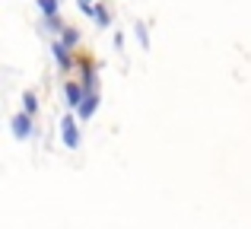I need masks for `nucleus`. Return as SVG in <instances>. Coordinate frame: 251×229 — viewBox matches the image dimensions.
Returning <instances> with one entry per match:
<instances>
[{
	"instance_id": "f257e3e1",
	"label": "nucleus",
	"mask_w": 251,
	"mask_h": 229,
	"mask_svg": "<svg viewBox=\"0 0 251 229\" xmlns=\"http://www.w3.org/2000/svg\"><path fill=\"white\" fill-rule=\"evenodd\" d=\"M51 54H54L57 67H61V74H74V70H76V61H80V54H76L74 48H67L61 38H54V42H51Z\"/></svg>"
},
{
	"instance_id": "f03ea898",
	"label": "nucleus",
	"mask_w": 251,
	"mask_h": 229,
	"mask_svg": "<svg viewBox=\"0 0 251 229\" xmlns=\"http://www.w3.org/2000/svg\"><path fill=\"white\" fill-rule=\"evenodd\" d=\"M61 140H64V147H67V150H80V143H83L80 127H76V115H74V112L64 115V121H61Z\"/></svg>"
},
{
	"instance_id": "7ed1b4c3",
	"label": "nucleus",
	"mask_w": 251,
	"mask_h": 229,
	"mask_svg": "<svg viewBox=\"0 0 251 229\" xmlns=\"http://www.w3.org/2000/svg\"><path fill=\"white\" fill-rule=\"evenodd\" d=\"M10 127H13V137H16V140H29V137H35V121H32V115H25V112L13 115Z\"/></svg>"
},
{
	"instance_id": "20e7f679",
	"label": "nucleus",
	"mask_w": 251,
	"mask_h": 229,
	"mask_svg": "<svg viewBox=\"0 0 251 229\" xmlns=\"http://www.w3.org/2000/svg\"><path fill=\"white\" fill-rule=\"evenodd\" d=\"M64 99H67V108L70 112H80V105L86 102V89L80 80H67L64 83Z\"/></svg>"
},
{
	"instance_id": "39448f33",
	"label": "nucleus",
	"mask_w": 251,
	"mask_h": 229,
	"mask_svg": "<svg viewBox=\"0 0 251 229\" xmlns=\"http://www.w3.org/2000/svg\"><path fill=\"white\" fill-rule=\"evenodd\" d=\"M99 102H102V99H99V93H86V102L80 105V112H76V115H80V121H89V118L96 115Z\"/></svg>"
},
{
	"instance_id": "423d86ee",
	"label": "nucleus",
	"mask_w": 251,
	"mask_h": 229,
	"mask_svg": "<svg viewBox=\"0 0 251 229\" xmlns=\"http://www.w3.org/2000/svg\"><path fill=\"white\" fill-rule=\"evenodd\" d=\"M92 19H96L99 29H108V25H111V13H108V6H105L102 0H96V13H92Z\"/></svg>"
},
{
	"instance_id": "0eeeda50",
	"label": "nucleus",
	"mask_w": 251,
	"mask_h": 229,
	"mask_svg": "<svg viewBox=\"0 0 251 229\" xmlns=\"http://www.w3.org/2000/svg\"><path fill=\"white\" fill-rule=\"evenodd\" d=\"M80 29H76V25H67V29L61 32V42L67 45V48H74V51H80Z\"/></svg>"
},
{
	"instance_id": "6e6552de",
	"label": "nucleus",
	"mask_w": 251,
	"mask_h": 229,
	"mask_svg": "<svg viewBox=\"0 0 251 229\" xmlns=\"http://www.w3.org/2000/svg\"><path fill=\"white\" fill-rule=\"evenodd\" d=\"M38 10L45 13V19H54L61 10V0H38Z\"/></svg>"
},
{
	"instance_id": "1a4fd4ad",
	"label": "nucleus",
	"mask_w": 251,
	"mask_h": 229,
	"mask_svg": "<svg viewBox=\"0 0 251 229\" xmlns=\"http://www.w3.org/2000/svg\"><path fill=\"white\" fill-rule=\"evenodd\" d=\"M23 112H25V115H35V112H38V99H35V93H25V96H23Z\"/></svg>"
},
{
	"instance_id": "9d476101",
	"label": "nucleus",
	"mask_w": 251,
	"mask_h": 229,
	"mask_svg": "<svg viewBox=\"0 0 251 229\" xmlns=\"http://www.w3.org/2000/svg\"><path fill=\"white\" fill-rule=\"evenodd\" d=\"M137 32V42H140V48H150V32H147V23H137L134 25Z\"/></svg>"
},
{
	"instance_id": "9b49d317",
	"label": "nucleus",
	"mask_w": 251,
	"mask_h": 229,
	"mask_svg": "<svg viewBox=\"0 0 251 229\" xmlns=\"http://www.w3.org/2000/svg\"><path fill=\"white\" fill-rule=\"evenodd\" d=\"M45 29H48V32H64V29H67V23H64L61 16H54V19H45Z\"/></svg>"
},
{
	"instance_id": "f8f14e48",
	"label": "nucleus",
	"mask_w": 251,
	"mask_h": 229,
	"mask_svg": "<svg viewBox=\"0 0 251 229\" xmlns=\"http://www.w3.org/2000/svg\"><path fill=\"white\" fill-rule=\"evenodd\" d=\"M115 48H124V32H115Z\"/></svg>"
}]
</instances>
